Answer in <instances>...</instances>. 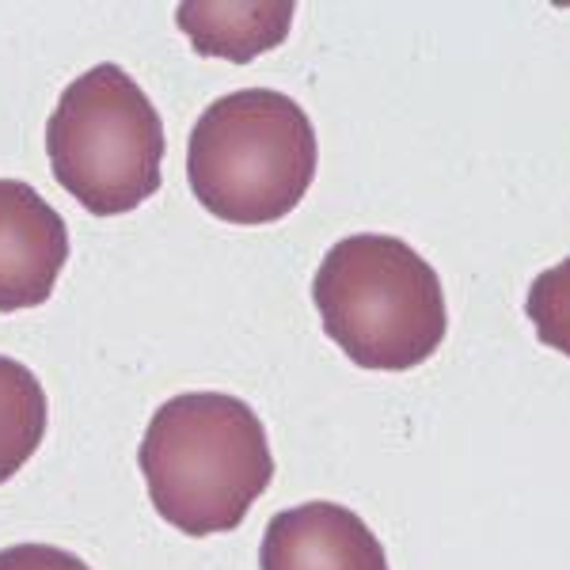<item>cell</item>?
<instances>
[{"instance_id":"obj_1","label":"cell","mask_w":570,"mask_h":570,"mask_svg":"<svg viewBox=\"0 0 570 570\" xmlns=\"http://www.w3.org/2000/svg\"><path fill=\"white\" fill-rule=\"evenodd\" d=\"M137 464L156 513L187 537L240 529L274 480L259 415L225 392H187L164 403Z\"/></svg>"},{"instance_id":"obj_2","label":"cell","mask_w":570,"mask_h":570,"mask_svg":"<svg viewBox=\"0 0 570 570\" xmlns=\"http://www.w3.org/2000/svg\"><path fill=\"white\" fill-rule=\"evenodd\" d=\"M312 301L327 338L354 365L376 373L415 370L449 331L438 271L400 236L338 240L312 278Z\"/></svg>"},{"instance_id":"obj_3","label":"cell","mask_w":570,"mask_h":570,"mask_svg":"<svg viewBox=\"0 0 570 570\" xmlns=\"http://www.w3.org/2000/svg\"><path fill=\"white\" fill-rule=\"evenodd\" d=\"M320 145L285 91L244 88L214 99L187 141V183L206 214L228 225L289 217L316 179Z\"/></svg>"},{"instance_id":"obj_4","label":"cell","mask_w":570,"mask_h":570,"mask_svg":"<svg viewBox=\"0 0 570 570\" xmlns=\"http://www.w3.org/2000/svg\"><path fill=\"white\" fill-rule=\"evenodd\" d=\"M168 137L153 99L122 66H91L46 122L50 171L91 217H122L160 190Z\"/></svg>"},{"instance_id":"obj_5","label":"cell","mask_w":570,"mask_h":570,"mask_svg":"<svg viewBox=\"0 0 570 570\" xmlns=\"http://www.w3.org/2000/svg\"><path fill=\"white\" fill-rule=\"evenodd\" d=\"M69 259L66 217L20 179H0V312L50 301Z\"/></svg>"},{"instance_id":"obj_6","label":"cell","mask_w":570,"mask_h":570,"mask_svg":"<svg viewBox=\"0 0 570 570\" xmlns=\"http://www.w3.org/2000/svg\"><path fill=\"white\" fill-rule=\"evenodd\" d=\"M259 570H389V556L354 510L305 502L271 518L259 544Z\"/></svg>"},{"instance_id":"obj_7","label":"cell","mask_w":570,"mask_h":570,"mask_svg":"<svg viewBox=\"0 0 570 570\" xmlns=\"http://www.w3.org/2000/svg\"><path fill=\"white\" fill-rule=\"evenodd\" d=\"M293 12L289 0L278 4H179L176 23L202 58H225L247 66L271 46H282L289 35Z\"/></svg>"},{"instance_id":"obj_8","label":"cell","mask_w":570,"mask_h":570,"mask_svg":"<svg viewBox=\"0 0 570 570\" xmlns=\"http://www.w3.org/2000/svg\"><path fill=\"white\" fill-rule=\"evenodd\" d=\"M46 392L23 362L0 354V483L31 461L46 438Z\"/></svg>"},{"instance_id":"obj_9","label":"cell","mask_w":570,"mask_h":570,"mask_svg":"<svg viewBox=\"0 0 570 570\" xmlns=\"http://www.w3.org/2000/svg\"><path fill=\"white\" fill-rule=\"evenodd\" d=\"M525 316L537 327V338L551 351L570 357V259L537 274L525 297Z\"/></svg>"},{"instance_id":"obj_10","label":"cell","mask_w":570,"mask_h":570,"mask_svg":"<svg viewBox=\"0 0 570 570\" xmlns=\"http://www.w3.org/2000/svg\"><path fill=\"white\" fill-rule=\"evenodd\" d=\"M0 570H91L85 559L53 544H16L0 551Z\"/></svg>"}]
</instances>
